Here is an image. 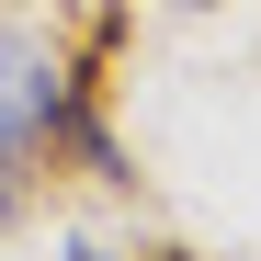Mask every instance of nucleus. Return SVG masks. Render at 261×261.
Wrapping results in <instances>:
<instances>
[{
    "label": "nucleus",
    "instance_id": "f257e3e1",
    "mask_svg": "<svg viewBox=\"0 0 261 261\" xmlns=\"http://www.w3.org/2000/svg\"><path fill=\"white\" fill-rule=\"evenodd\" d=\"M68 68L34 46L23 23H0V159H34L46 137H68Z\"/></svg>",
    "mask_w": 261,
    "mask_h": 261
},
{
    "label": "nucleus",
    "instance_id": "f03ea898",
    "mask_svg": "<svg viewBox=\"0 0 261 261\" xmlns=\"http://www.w3.org/2000/svg\"><path fill=\"white\" fill-rule=\"evenodd\" d=\"M0 216H12V159H0Z\"/></svg>",
    "mask_w": 261,
    "mask_h": 261
},
{
    "label": "nucleus",
    "instance_id": "7ed1b4c3",
    "mask_svg": "<svg viewBox=\"0 0 261 261\" xmlns=\"http://www.w3.org/2000/svg\"><path fill=\"white\" fill-rule=\"evenodd\" d=\"M68 261H102V250H68Z\"/></svg>",
    "mask_w": 261,
    "mask_h": 261
},
{
    "label": "nucleus",
    "instance_id": "20e7f679",
    "mask_svg": "<svg viewBox=\"0 0 261 261\" xmlns=\"http://www.w3.org/2000/svg\"><path fill=\"white\" fill-rule=\"evenodd\" d=\"M182 12H204V0H182Z\"/></svg>",
    "mask_w": 261,
    "mask_h": 261
}]
</instances>
